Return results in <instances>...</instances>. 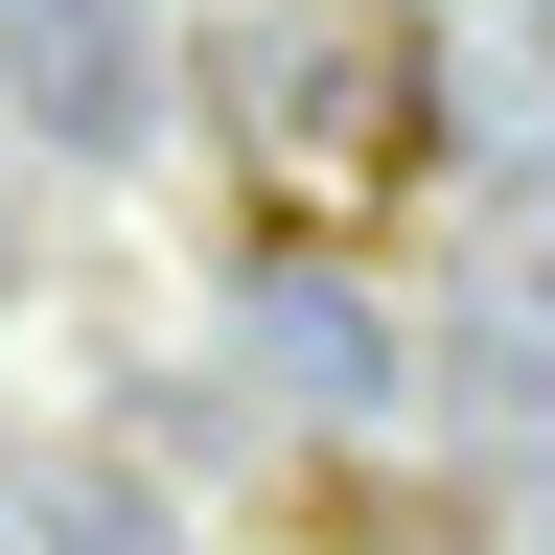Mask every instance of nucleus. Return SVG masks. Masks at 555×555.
Segmentation results:
<instances>
[{
  "instance_id": "2",
  "label": "nucleus",
  "mask_w": 555,
  "mask_h": 555,
  "mask_svg": "<svg viewBox=\"0 0 555 555\" xmlns=\"http://www.w3.org/2000/svg\"><path fill=\"white\" fill-rule=\"evenodd\" d=\"M255 347L301 393H371V324H347V278H255Z\"/></svg>"
},
{
  "instance_id": "1",
  "label": "nucleus",
  "mask_w": 555,
  "mask_h": 555,
  "mask_svg": "<svg viewBox=\"0 0 555 555\" xmlns=\"http://www.w3.org/2000/svg\"><path fill=\"white\" fill-rule=\"evenodd\" d=\"M0 116L69 139V163L163 139V0H0Z\"/></svg>"
},
{
  "instance_id": "3",
  "label": "nucleus",
  "mask_w": 555,
  "mask_h": 555,
  "mask_svg": "<svg viewBox=\"0 0 555 555\" xmlns=\"http://www.w3.org/2000/svg\"><path fill=\"white\" fill-rule=\"evenodd\" d=\"M24 555H185V509H163V486H116V463H69Z\"/></svg>"
}]
</instances>
